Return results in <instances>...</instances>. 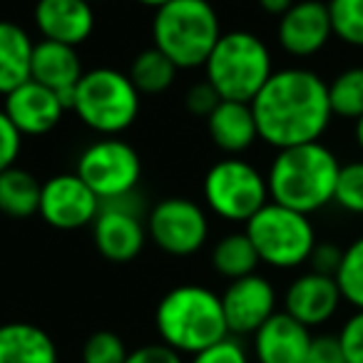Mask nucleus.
<instances>
[{
    "label": "nucleus",
    "instance_id": "f257e3e1",
    "mask_svg": "<svg viewBox=\"0 0 363 363\" xmlns=\"http://www.w3.org/2000/svg\"><path fill=\"white\" fill-rule=\"evenodd\" d=\"M252 110L259 140L277 150L321 142L333 117L326 80L306 67L274 70L252 100Z\"/></svg>",
    "mask_w": 363,
    "mask_h": 363
},
{
    "label": "nucleus",
    "instance_id": "f03ea898",
    "mask_svg": "<svg viewBox=\"0 0 363 363\" xmlns=\"http://www.w3.org/2000/svg\"><path fill=\"white\" fill-rule=\"evenodd\" d=\"M338 172L336 155L321 142L279 150L267 174L269 197L301 214H313L333 202Z\"/></svg>",
    "mask_w": 363,
    "mask_h": 363
},
{
    "label": "nucleus",
    "instance_id": "7ed1b4c3",
    "mask_svg": "<svg viewBox=\"0 0 363 363\" xmlns=\"http://www.w3.org/2000/svg\"><path fill=\"white\" fill-rule=\"evenodd\" d=\"M155 326L160 341L182 356H194L229 336L222 296L199 284L169 289L155 308Z\"/></svg>",
    "mask_w": 363,
    "mask_h": 363
},
{
    "label": "nucleus",
    "instance_id": "20e7f679",
    "mask_svg": "<svg viewBox=\"0 0 363 363\" xmlns=\"http://www.w3.org/2000/svg\"><path fill=\"white\" fill-rule=\"evenodd\" d=\"M219 38L222 23L209 0H172L155 11L152 43L177 70L204 67Z\"/></svg>",
    "mask_w": 363,
    "mask_h": 363
},
{
    "label": "nucleus",
    "instance_id": "39448f33",
    "mask_svg": "<svg viewBox=\"0 0 363 363\" xmlns=\"http://www.w3.org/2000/svg\"><path fill=\"white\" fill-rule=\"evenodd\" d=\"M272 75L274 62L267 43L249 30L222 33L204 62V80L222 100L252 102Z\"/></svg>",
    "mask_w": 363,
    "mask_h": 363
},
{
    "label": "nucleus",
    "instance_id": "423d86ee",
    "mask_svg": "<svg viewBox=\"0 0 363 363\" xmlns=\"http://www.w3.org/2000/svg\"><path fill=\"white\" fill-rule=\"evenodd\" d=\"M72 112L100 135H120L140 117V90L127 72L115 67H95L80 77Z\"/></svg>",
    "mask_w": 363,
    "mask_h": 363
},
{
    "label": "nucleus",
    "instance_id": "0eeeda50",
    "mask_svg": "<svg viewBox=\"0 0 363 363\" xmlns=\"http://www.w3.org/2000/svg\"><path fill=\"white\" fill-rule=\"evenodd\" d=\"M244 232L252 239L259 262L274 269H296L308 262L316 247V229L308 214L284 204L267 202L247 224Z\"/></svg>",
    "mask_w": 363,
    "mask_h": 363
},
{
    "label": "nucleus",
    "instance_id": "6e6552de",
    "mask_svg": "<svg viewBox=\"0 0 363 363\" xmlns=\"http://www.w3.org/2000/svg\"><path fill=\"white\" fill-rule=\"evenodd\" d=\"M202 192L209 212L232 224H247L269 202L267 177L239 157H227L209 167Z\"/></svg>",
    "mask_w": 363,
    "mask_h": 363
},
{
    "label": "nucleus",
    "instance_id": "1a4fd4ad",
    "mask_svg": "<svg viewBox=\"0 0 363 363\" xmlns=\"http://www.w3.org/2000/svg\"><path fill=\"white\" fill-rule=\"evenodd\" d=\"M77 177L105 202L132 197L142 179V160L137 150L125 140L105 137L92 142L77 157Z\"/></svg>",
    "mask_w": 363,
    "mask_h": 363
},
{
    "label": "nucleus",
    "instance_id": "9d476101",
    "mask_svg": "<svg viewBox=\"0 0 363 363\" xmlns=\"http://www.w3.org/2000/svg\"><path fill=\"white\" fill-rule=\"evenodd\" d=\"M147 237L169 257H192L207 244L209 217L187 197H167L147 214Z\"/></svg>",
    "mask_w": 363,
    "mask_h": 363
},
{
    "label": "nucleus",
    "instance_id": "9b49d317",
    "mask_svg": "<svg viewBox=\"0 0 363 363\" xmlns=\"http://www.w3.org/2000/svg\"><path fill=\"white\" fill-rule=\"evenodd\" d=\"M147 219H142L135 194L105 202L92 222V242L112 264H127L142 254L147 244Z\"/></svg>",
    "mask_w": 363,
    "mask_h": 363
},
{
    "label": "nucleus",
    "instance_id": "f8f14e48",
    "mask_svg": "<svg viewBox=\"0 0 363 363\" xmlns=\"http://www.w3.org/2000/svg\"><path fill=\"white\" fill-rule=\"evenodd\" d=\"M102 202L75 172L72 174L70 172L55 174L48 182H43L40 209H38V214L52 229L72 232V229L92 227Z\"/></svg>",
    "mask_w": 363,
    "mask_h": 363
},
{
    "label": "nucleus",
    "instance_id": "ddd939ff",
    "mask_svg": "<svg viewBox=\"0 0 363 363\" xmlns=\"http://www.w3.org/2000/svg\"><path fill=\"white\" fill-rule=\"evenodd\" d=\"M222 308L229 336H254L277 313V289L259 274L234 279L222 294Z\"/></svg>",
    "mask_w": 363,
    "mask_h": 363
},
{
    "label": "nucleus",
    "instance_id": "4468645a",
    "mask_svg": "<svg viewBox=\"0 0 363 363\" xmlns=\"http://www.w3.org/2000/svg\"><path fill=\"white\" fill-rule=\"evenodd\" d=\"M279 45L294 57H311L333 38L328 6L321 0H298L279 18Z\"/></svg>",
    "mask_w": 363,
    "mask_h": 363
},
{
    "label": "nucleus",
    "instance_id": "2eb2a0df",
    "mask_svg": "<svg viewBox=\"0 0 363 363\" xmlns=\"http://www.w3.org/2000/svg\"><path fill=\"white\" fill-rule=\"evenodd\" d=\"M3 110L11 117L13 125L21 130L23 137H40L60 125L67 107L60 100V95L52 92L50 87L28 80L13 92H8Z\"/></svg>",
    "mask_w": 363,
    "mask_h": 363
},
{
    "label": "nucleus",
    "instance_id": "dca6fc26",
    "mask_svg": "<svg viewBox=\"0 0 363 363\" xmlns=\"http://www.w3.org/2000/svg\"><path fill=\"white\" fill-rule=\"evenodd\" d=\"M341 301L343 296L336 279L326 277V274L306 272L289 284L286 294H284V311L301 321L303 326L313 328L331 321Z\"/></svg>",
    "mask_w": 363,
    "mask_h": 363
},
{
    "label": "nucleus",
    "instance_id": "f3484780",
    "mask_svg": "<svg viewBox=\"0 0 363 363\" xmlns=\"http://www.w3.org/2000/svg\"><path fill=\"white\" fill-rule=\"evenodd\" d=\"M43 40L77 48L95 30V11L87 0H38L33 11Z\"/></svg>",
    "mask_w": 363,
    "mask_h": 363
},
{
    "label": "nucleus",
    "instance_id": "a211bd4d",
    "mask_svg": "<svg viewBox=\"0 0 363 363\" xmlns=\"http://www.w3.org/2000/svg\"><path fill=\"white\" fill-rule=\"evenodd\" d=\"M311 341V328L286 311H277L254 333V356L259 363H303Z\"/></svg>",
    "mask_w": 363,
    "mask_h": 363
},
{
    "label": "nucleus",
    "instance_id": "6ab92c4d",
    "mask_svg": "<svg viewBox=\"0 0 363 363\" xmlns=\"http://www.w3.org/2000/svg\"><path fill=\"white\" fill-rule=\"evenodd\" d=\"M82 75H85V70H82V60L75 48L52 40L35 43L33 62H30V80L40 82V85L50 87L52 92H57L67 110H72L75 87Z\"/></svg>",
    "mask_w": 363,
    "mask_h": 363
},
{
    "label": "nucleus",
    "instance_id": "aec40b11",
    "mask_svg": "<svg viewBox=\"0 0 363 363\" xmlns=\"http://www.w3.org/2000/svg\"><path fill=\"white\" fill-rule=\"evenodd\" d=\"M207 132L212 142L227 155H242L259 140L252 102L222 100L207 117Z\"/></svg>",
    "mask_w": 363,
    "mask_h": 363
},
{
    "label": "nucleus",
    "instance_id": "412c9836",
    "mask_svg": "<svg viewBox=\"0 0 363 363\" xmlns=\"http://www.w3.org/2000/svg\"><path fill=\"white\" fill-rule=\"evenodd\" d=\"M57 346L45 328L28 321L0 326V363H57Z\"/></svg>",
    "mask_w": 363,
    "mask_h": 363
},
{
    "label": "nucleus",
    "instance_id": "4be33fe9",
    "mask_svg": "<svg viewBox=\"0 0 363 363\" xmlns=\"http://www.w3.org/2000/svg\"><path fill=\"white\" fill-rule=\"evenodd\" d=\"M35 43L18 23L0 21V95H8L30 80Z\"/></svg>",
    "mask_w": 363,
    "mask_h": 363
},
{
    "label": "nucleus",
    "instance_id": "5701e85b",
    "mask_svg": "<svg viewBox=\"0 0 363 363\" xmlns=\"http://www.w3.org/2000/svg\"><path fill=\"white\" fill-rule=\"evenodd\" d=\"M43 184L33 172L11 167L0 172V212L8 219H30L40 209Z\"/></svg>",
    "mask_w": 363,
    "mask_h": 363
},
{
    "label": "nucleus",
    "instance_id": "b1692460",
    "mask_svg": "<svg viewBox=\"0 0 363 363\" xmlns=\"http://www.w3.org/2000/svg\"><path fill=\"white\" fill-rule=\"evenodd\" d=\"M259 254L254 249L252 239L247 237V232H232L227 237H222L212 249V267L217 274H222L224 279L234 281V279L249 277L257 274L259 267Z\"/></svg>",
    "mask_w": 363,
    "mask_h": 363
},
{
    "label": "nucleus",
    "instance_id": "393cba45",
    "mask_svg": "<svg viewBox=\"0 0 363 363\" xmlns=\"http://www.w3.org/2000/svg\"><path fill=\"white\" fill-rule=\"evenodd\" d=\"M127 75L135 82L140 95H162V92L169 90L172 82H174L177 65L164 52H160L152 45V48H147V50H142L140 55L132 60Z\"/></svg>",
    "mask_w": 363,
    "mask_h": 363
},
{
    "label": "nucleus",
    "instance_id": "a878e982",
    "mask_svg": "<svg viewBox=\"0 0 363 363\" xmlns=\"http://www.w3.org/2000/svg\"><path fill=\"white\" fill-rule=\"evenodd\" d=\"M328 102L333 117L353 120L363 117V67H348L328 82Z\"/></svg>",
    "mask_w": 363,
    "mask_h": 363
},
{
    "label": "nucleus",
    "instance_id": "bb28decb",
    "mask_svg": "<svg viewBox=\"0 0 363 363\" xmlns=\"http://www.w3.org/2000/svg\"><path fill=\"white\" fill-rule=\"evenodd\" d=\"M333 279L341 289L343 301L351 303L356 311H363V237L343 249L341 267Z\"/></svg>",
    "mask_w": 363,
    "mask_h": 363
},
{
    "label": "nucleus",
    "instance_id": "cd10ccee",
    "mask_svg": "<svg viewBox=\"0 0 363 363\" xmlns=\"http://www.w3.org/2000/svg\"><path fill=\"white\" fill-rule=\"evenodd\" d=\"M333 35L353 48H363V0H328Z\"/></svg>",
    "mask_w": 363,
    "mask_h": 363
},
{
    "label": "nucleus",
    "instance_id": "c85d7f7f",
    "mask_svg": "<svg viewBox=\"0 0 363 363\" xmlns=\"http://www.w3.org/2000/svg\"><path fill=\"white\" fill-rule=\"evenodd\" d=\"M333 202L348 214H363V160L341 164Z\"/></svg>",
    "mask_w": 363,
    "mask_h": 363
},
{
    "label": "nucleus",
    "instance_id": "c756f323",
    "mask_svg": "<svg viewBox=\"0 0 363 363\" xmlns=\"http://www.w3.org/2000/svg\"><path fill=\"white\" fill-rule=\"evenodd\" d=\"M130 351L115 331H95L82 343V363H125Z\"/></svg>",
    "mask_w": 363,
    "mask_h": 363
},
{
    "label": "nucleus",
    "instance_id": "7c9ffc66",
    "mask_svg": "<svg viewBox=\"0 0 363 363\" xmlns=\"http://www.w3.org/2000/svg\"><path fill=\"white\" fill-rule=\"evenodd\" d=\"M189 363H249V353L234 336L222 338L214 346L204 348V351L194 353Z\"/></svg>",
    "mask_w": 363,
    "mask_h": 363
},
{
    "label": "nucleus",
    "instance_id": "2f4dec72",
    "mask_svg": "<svg viewBox=\"0 0 363 363\" xmlns=\"http://www.w3.org/2000/svg\"><path fill=\"white\" fill-rule=\"evenodd\" d=\"M23 150V135L16 125L11 122V117L6 115V110L0 107V172L16 167V160L21 157Z\"/></svg>",
    "mask_w": 363,
    "mask_h": 363
},
{
    "label": "nucleus",
    "instance_id": "473e14b6",
    "mask_svg": "<svg viewBox=\"0 0 363 363\" xmlns=\"http://www.w3.org/2000/svg\"><path fill=\"white\" fill-rule=\"evenodd\" d=\"M346 363H363V311H356L338 333Z\"/></svg>",
    "mask_w": 363,
    "mask_h": 363
},
{
    "label": "nucleus",
    "instance_id": "72a5a7b5",
    "mask_svg": "<svg viewBox=\"0 0 363 363\" xmlns=\"http://www.w3.org/2000/svg\"><path fill=\"white\" fill-rule=\"evenodd\" d=\"M219 102H222V97H219V92L214 90L207 80L194 82V85L187 90V95H184V105H187L189 115L204 117V120L212 115L214 107H217Z\"/></svg>",
    "mask_w": 363,
    "mask_h": 363
},
{
    "label": "nucleus",
    "instance_id": "f704fd0d",
    "mask_svg": "<svg viewBox=\"0 0 363 363\" xmlns=\"http://www.w3.org/2000/svg\"><path fill=\"white\" fill-rule=\"evenodd\" d=\"M303 363H346L338 336H313Z\"/></svg>",
    "mask_w": 363,
    "mask_h": 363
},
{
    "label": "nucleus",
    "instance_id": "c9c22d12",
    "mask_svg": "<svg viewBox=\"0 0 363 363\" xmlns=\"http://www.w3.org/2000/svg\"><path fill=\"white\" fill-rule=\"evenodd\" d=\"M341 259H343L341 247H336V244H331V242H326V244L316 242L311 257H308V264H311V272L326 274V277H336L338 267H341Z\"/></svg>",
    "mask_w": 363,
    "mask_h": 363
},
{
    "label": "nucleus",
    "instance_id": "e433bc0d",
    "mask_svg": "<svg viewBox=\"0 0 363 363\" xmlns=\"http://www.w3.org/2000/svg\"><path fill=\"white\" fill-rule=\"evenodd\" d=\"M125 363H184L182 353H177L174 348L164 346V343H145V346L130 351Z\"/></svg>",
    "mask_w": 363,
    "mask_h": 363
},
{
    "label": "nucleus",
    "instance_id": "4c0bfd02",
    "mask_svg": "<svg viewBox=\"0 0 363 363\" xmlns=\"http://www.w3.org/2000/svg\"><path fill=\"white\" fill-rule=\"evenodd\" d=\"M259 6H262V11L269 13V16L281 18L284 13L294 6V0H259Z\"/></svg>",
    "mask_w": 363,
    "mask_h": 363
},
{
    "label": "nucleus",
    "instance_id": "58836bf2",
    "mask_svg": "<svg viewBox=\"0 0 363 363\" xmlns=\"http://www.w3.org/2000/svg\"><path fill=\"white\" fill-rule=\"evenodd\" d=\"M353 137H356V145L363 150V117L356 120V130H353Z\"/></svg>",
    "mask_w": 363,
    "mask_h": 363
},
{
    "label": "nucleus",
    "instance_id": "ea45409f",
    "mask_svg": "<svg viewBox=\"0 0 363 363\" xmlns=\"http://www.w3.org/2000/svg\"><path fill=\"white\" fill-rule=\"evenodd\" d=\"M135 3H140V6H147V8H162L167 6V3H172V0H135Z\"/></svg>",
    "mask_w": 363,
    "mask_h": 363
},
{
    "label": "nucleus",
    "instance_id": "a19ab883",
    "mask_svg": "<svg viewBox=\"0 0 363 363\" xmlns=\"http://www.w3.org/2000/svg\"><path fill=\"white\" fill-rule=\"evenodd\" d=\"M87 3H100V0H87Z\"/></svg>",
    "mask_w": 363,
    "mask_h": 363
}]
</instances>
